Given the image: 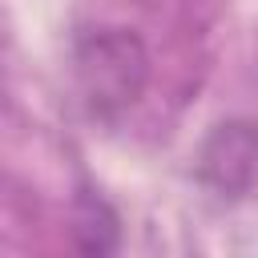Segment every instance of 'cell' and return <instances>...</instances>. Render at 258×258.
<instances>
[{
  "label": "cell",
  "mask_w": 258,
  "mask_h": 258,
  "mask_svg": "<svg viewBox=\"0 0 258 258\" xmlns=\"http://www.w3.org/2000/svg\"><path fill=\"white\" fill-rule=\"evenodd\" d=\"M202 177L218 189V194H246L258 181V125L254 121H226L218 125L198 157Z\"/></svg>",
  "instance_id": "7a4b0ae2"
},
{
  "label": "cell",
  "mask_w": 258,
  "mask_h": 258,
  "mask_svg": "<svg viewBox=\"0 0 258 258\" xmlns=\"http://www.w3.org/2000/svg\"><path fill=\"white\" fill-rule=\"evenodd\" d=\"M73 77L85 109L113 121L145 93L149 52L133 28H93L73 44Z\"/></svg>",
  "instance_id": "6da1fadb"
}]
</instances>
